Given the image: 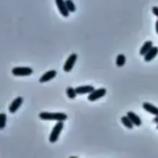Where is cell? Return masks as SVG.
<instances>
[{
	"label": "cell",
	"mask_w": 158,
	"mask_h": 158,
	"mask_svg": "<svg viewBox=\"0 0 158 158\" xmlns=\"http://www.w3.org/2000/svg\"><path fill=\"white\" fill-rule=\"evenodd\" d=\"M39 118L43 120H56V121H65L68 119V116L65 113H50V112H41Z\"/></svg>",
	"instance_id": "cell-1"
},
{
	"label": "cell",
	"mask_w": 158,
	"mask_h": 158,
	"mask_svg": "<svg viewBox=\"0 0 158 158\" xmlns=\"http://www.w3.org/2000/svg\"><path fill=\"white\" fill-rule=\"evenodd\" d=\"M64 121H57V123L55 125V127L53 128L51 133H50V136H49V142L51 143H54L57 141L62 130H63V127H64Z\"/></svg>",
	"instance_id": "cell-2"
},
{
	"label": "cell",
	"mask_w": 158,
	"mask_h": 158,
	"mask_svg": "<svg viewBox=\"0 0 158 158\" xmlns=\"http://www.w3.org/2000/svg\"><path fill=\"white\" fill-rule=\"evenodd\" d=\"M12 74L14 76H30L32 74L33 70L31 68L28 67H17L12 69Z\"/></svg>",
	"instance_id": "cell-3"
},
{
	"label": "cell",
	"mask_w": 158,
	"mask_h": 158,
	"mask_svg": "<svg viewBox=\"0 0 158 158\" xmlns=\"http://www.w3.org/2000/svg\"><path fill=\"white\" fill-rule=\"evenodd\" d=\"M77 58H78V55L76 53H73L69 56V58L67 59V61L65 62L64 67H63V69L65 72H70L72 70V69L76 63Z\"/></svg>",
	"instance_id": "cell-4"
},
{
	"label": "cell",
	"mask_w": 158,
	"mask_h": 158,
	"mask_svg": "<svg viewBox=\"0 0 158 158\" xmlns=\"http://www.w3.org/2000/svg\"><path fill=\"white\" fill-rule=\"evenodd\" d=\"M106 94V89H105V88H101V89H98V90H94L91 94H89L88 100L90 102H94V101L104 97Z\"/></svg>",
	"instance_id": "cell-5"
},
{
	"label": "cell",
	"mask_w": 158,
	"mask_h": 158,
	"mask_svg": "<svg viewBox=\"0 0 158 158\" xmlns=\"http://www.w3.org/2000/svg\"><path fill=\"white\" fill-rule=\"evenodd\" d=\"M56 6L60 12V14L63 16V17H69V10L68 9V6H67V4H66V0H56Z\"/></svg>",
	"instance_id": "cell-6"
},
{
	"label": "cell",
	"mask_w": 158,
	"mask_h": 158,
	"mask_svg": "<svg viewBox=\"0 0 158 158\" xmlns=\"http://www.w3.org/2000/svg\"><path fill=\"white\" fill-rule=\"evenodd\" d=\"M22 103H23V98L20 97V96L17 97V98H16L15 100H13V102L10 104V106H9V107H8L9 112H10L11 114H14V113L20 107V106L22 105Z\"/></svg>",
	"instance_id": "cell-7"
},
{
	"label": "cell",
	"mask_w": 158,
	"mask_h": 158,
	"mask_svg": "<svg viewBox=\"0 0 158 158\" xmlns=\"http://www.w3.org/2000/svg\"><path fill=\"white\" fill-rule=\"evenodd\" d=\"M56 76V70H49L47 72H45L39 80V81L41 83H44V82H46V81H49L50 80L54 79L55 77Z\"/></svg>",
	"instance_id": "cell-8"
},
{
	"label": "cell",
	"mask_w": 158,
	"mask_h": 158,
	"mask_svg": "<svg viewBox=\"0 0 158 158\" xmlns=\"http://www.w3.org/2000/svg\"><path fill=\"white\" fill-rule=\"evenodd\" d=\"M158 54V47L157 46H153L149 51L148 53L144 56V60L146 62H149V61H152Z\"/></svg>",
	"instance_id": "cell-9"
},
{
	"label": "cell",
	"mask_w": 158,
	"mask_h": 158,
	"mask_svg": "<svg viewBox=\"0 0 158 158\" xmlns=\"http://www.w3.org/2000/svg\"><path fill=\"white\" fill-rule=\"evenodd\" d=\"M143 109L145 111L151 113L154 116H157L158 115V107L155 106L154 105H152L150 103H147V102L146 103H143Z\"/></svg>",
	"instance_id": "cell-10"
},
{
	"label": "cell",
	"mask_w": 158,
	"mask_h": 158,
	"mask_svg": "<svg viewBox=\"0 0 158 158\" xmlns=\"http://www.w3.org/2000/svg\"><path fill=\"white\" fill-rule=\"evenodd\" d=\"M127 116L131 118V120L132 121V123H133L135 126L139 127V126H141V125H142V119H141V118H140L138 115H136L134 112H132V111H129V112H128V114H127Z\"/></svg>",
	"instance_id": "cell-11"
},
{
	"label": "cell",
	"mask_w": 158,
	"mask_h": 158,
	"mask_svg": "<svg viewBox=\"0 0 158 158\" xmlns=\"http://www.w3.org/2000/svg\"><path fill=\"white\" fill-rule=\"evenodd\" d=\"M94 88L91 85H85V86H79L76 88V92L78 94H91Z\"/></svg>",
	"instance_id": "cell-12"
},
{
	"label": "cell",
	"mask_w": 158,
	"mask_h": 158,
	"mask_svg": "<svg viewBox=\"0 0 158 158\" xmlns=\"http://www.w3.org/2000/svg\"><path fill=\"white\" fill-rule=\"evenodd\" d=\"M152 47H153V42H152V41H147V42H145L144 44L141 47L140 54H141L142 56H144Z\"/></svg>",
	"instance_id": "cell-13"
},
{
	"label": "cell",
	"mask_w": 158,
	"mask_h": 158,
	"mask_svg": "<svg viewBox=\"0 0 158 158\" xmlns=\"http://www.w3.org/2000/svg\"><path fill=\"white\" fill-rule=\"evenodd\" d=\"M121 122H122V124L125 126V127H127L128 129H130V130H131L132 128H133V123H132V121L131 120V118L128 117V116H124V117H122L121 118Z\"/></svg>",
	"instance_id": "cell-14"
},
{
	"label": "cell",
	"mask_w": 158,
	"mask_h": 158,
	"mask_svg": "<svg viewBox=\"0 0 158 158\" xmlns=\"http://www.w3.org/2000/svg\"><path fill=\"white\" fill-rule=\"evenodd\" d=\"M126 62V56L123 55V54H120L117 56V59H116V65L118 67H122Z\"/></svg>",
	"instance_id": "cell-15"
},
{
	"label": "cell",
	"mask_w": 158,
	"mask_h": 158,
	"mask_svg": "<svg viewBox=\"0 0 158 158\" xmlns=\"http://www.w3.org/2000/svg\"><path fill=\"white\" fill-rule=\"evenodd\" d=\"M77 92H76V89L72 88V87H69L67 89V95L69 96V98L70 99H74L77 95Z\"/></svg>",
	"instance_id": "cell-16"
},
{
	"label": "cell",
	"mask_w": 158,
	"mask_h": 158,
	"mask_svg": "<svg viewBox=\"0 0 158 158\" xmlns=\"http://www.w3.org/2000/svg\"><path fill=\"white\" fill-rule=\"evenodd\" d=\"M66 4H67L68 9L69 10L70 13L75 12V10H76V6H75L74 2H73L72 0H66Z\"/></svg>",
	"instance_id": "cell-17"
},
{
	"label": "cell",
	"mask_w": 158,
	"mask_h": 158,
	"mask_svg": "<svg viewBox=\"0 0 158 158\" xmlns=\"http://www.w3.org/2000/svg\"><path fill=\"white\" fill-rule=\"evenodd\" d=\"M6 116L4 113L0 114V130H3L6 126Z\"/></svg>",
	"instance_id": "cell-18"
},
{
	"label": "cell",
	"mask_w": 158,
	"mask_h": 158,
	"mask_svg": "<svg viewBox=\"0 0 158 158\" xmlns=\"http://www.w3.org/2000/svg\"><path fill=\"white\" fill-rule=\"evenodd\" d=\"M152 11H153L154 15H156V16L158 18V6H153Z\"/></svg>",
	"instance_id": "cell-19"
},
{
	"label": "cell",
	"mask_w": 158,
	"mask_h": 158,
	"mask_svg": "<svg viewBox=\"0 0 158 158\" xmlns=\"http://www.w3.org/2000/svg\"><path fill=\"white\" fill-rule=\"evenodd\" d=\"M153 122H154V123H156V124H158V115L157 116H156V118L153 119Z\"/></svg>",
	"instance_id": "cell-20"
},
{
	"label": "cell",
	"mask_w": 158,
	"mask_h": 158,
	"mask_svg": "<svg viewBox=\"0 0 158 158\" xmlns=\"http://www.w3.org/2000/svg\"><path fill=\"white\" fill-rule=\"evenodd\" d=\"M156 33L158 34V19L156 20Z\"/></svg>",
	"instance_id": "cell-21"
},
{
	"label": "cell",
	"mask_w": 158,
	"mask_h": 158,
	"mask_svg": "<svg viewBox=\"0 0 158 158\" xmlns=\"http://www.w3.org/2000/svg\"><path fill=\"white\" fill-rule=\"evenodd\" d=\"M156 129H157V130H158V124H157V127H156Z\"/></svg>",
	"instance_id": "cell-22"
}]
</instances>
